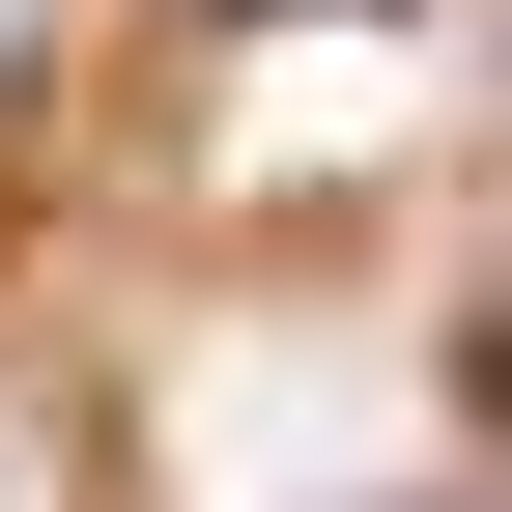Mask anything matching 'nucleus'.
Wrapping results in <instances>:
<instances>
[{
  "label": "nucleus",
  "instance_id": "obj_1",
  "mask_svg": "<svg viewBox=\"0 0 512 512\" xmlns=\"http://www.w3.org/2000/svg\"><path fill=\"white\" fill-rule=\"evenodd\" d=\"M256 29H313V0H256Z\"/></svg>",
  "mask_w": 512,
  "mask_h": 512
}]
</instances>
